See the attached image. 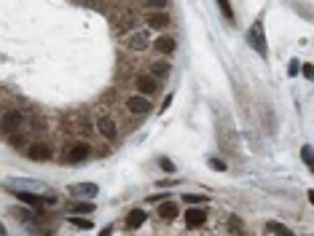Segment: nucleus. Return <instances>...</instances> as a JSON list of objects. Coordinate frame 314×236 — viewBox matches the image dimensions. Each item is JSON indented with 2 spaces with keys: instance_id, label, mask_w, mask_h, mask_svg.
Here are the masks:
<instances>
[{
  "instance_id": "4468645a",
  "label": "nucleus",
  "mask_w": 314,
  "mask_h": 236,
  "mask_svg": "<svg viewBox=\"0 0 314 236\" xmlns=\"http://www.w3.org/2000/svg\"><path fill=\"white\" fill-rule=\"evenodd\" d=\"M97 191H100V188H97L94 183H81V185L73 188V193H76V196H97Z\"/></svg>"
},
{
  "instance_id": "393cba45",
  "label": "nucleus",
  "mask_w": 314,
  "mask_h": 236,
  "mask_svg": "<svg viewBox=\"0 0 314 236\" xmlns=\"http://www.w3.org/2000/svg\"><path fill=\"white\" fill-rule=\"evenodd\" d=\"M301 156H304V161H306V164L312 166V148H309V145H306L304 151H301Z\"/></svg>"
},
{
  "instance_id": "7ed1b4c3",
  "label": "nucleus",
  "mask_w": 314,
  "mask_h": 236,
  "mask_svg": "<svg viewBox=\"0 0 314 236\" xmlns=\"http://www.w3.org/2000/svg\"><path fill=\"white\" fill-rule=\"evenodd\" d=\"M22 121H25V118H22L19 110H11V113H5V116H3V121H0V129H3L5 134H14V131L22 126Z\"/></svg>"
},
{
  "instance_id": "39448f33",
  "label": "nucleus",
  "mask_w": 314,
  "mask_h": 236,
  "mask_svg": "<svg viewBox=\"0 0 314 236\" xmlns=\"http://www.w3.org/2000/svg\"><path fill=\"white\" fill-rule=\"evenodd\" d=\"M97 129H100V134H105L107 140H113V137H116V121H113L110 116H100L97 118Z\"/></svg>"
},
{
  "instance_id": "5701e85b",
  "label": "nucleus",
  "mask_w": 314,
  "mask_h": 236,
  "mask_svg": "<svg viewBox=\"0 0 314 236\" xmlns=\"http://www.w3.org/2000/svg\"><path fill=\"white\" fill-rule=\"evenodd\" d=\"M298 70H301L298 59H293V62H290V65H288V73H290V76H298Z\"/></svg>"
},
{
  "instance_id": "a211bd4d",
  "label": "nucleus",
  "mask_w": 314,
  "mask_h": 236,
  "mask_svg": "<svg viewBox=\"0 0 314 236\" xmlns=\"http://www.w3.org/2000/svg\"><path fill=\"white\" fill-rule=\"evenodd\" d=\"M70 223H73L76 228H81V231H89V228L94 226L91 220H86V217H70Z\"/></svg>"
},
{
  "instance_id": "cd10ccee",
  "label": "nucleus",
  "mask_w": 314,
  "mask_h": 236,
  "mask_svg": "<svg viewBox=\"0 0 314 236\" xmlns=\"http://www.w3.org/2000/svg\"><path fill=\"white\" fill-rule=\"evenodd\" d=\"M301 70H304V76H306V78H312V65H304Z\"/></svg>"
},
{
  "instance_id": "20e7f679",
  "label": "nucleus",
  "mask_w": 314,
  "mask_h": 236,
  "mask_svg": "<svg viewBox=\"0 0 314 236\" xmlns=\"http://www.w3.org/2000/svg\"><path fill=\"white\" fill-rule=\"evenodd\" d=\"M204 223H207V212H204L202 207H193V210L185 212V226L188 228H199V226H204Z\"/></svg>"
},
{
  "instance_id": "6e6552de",
  "label": "nucleus",
  "mask_w": 314,
  "mask_h": 236,
  "mask_svg": "<svg viewBox=\"0 0 314 236\" xmlns=\"http://www.w3.org/2000/svg\"><path fill=\"white\" fill-rule=\"evenodd\" d=\"M148 43H151V35H148V32H142V30H137L132 38L127 40V46L132 51H142V49H148Z\"/></svg>"
},
{
  "instance_id": "412c9836",
  "label": "nucleus",
  "mask_w": 314,
  "mask_h": 236,
  "mask_svg": "<svg viewBox=\"0 0 314 236\" xmlns=\"http://www.w3.org/2000/svg\"><path fill=\"white\" fill-rule=\"evenodd\" d=\"M145 5L153 11H161V8H167V0H145Z\"/></svg>"
},
{
  "instance_id": "f257e3e1",
  "label": "nucleus",
  "mask_w": 314,
  "mask_h": 236,
  "mask_svg": "<svg viewBox=\"0 0 314 236\" xmlns=\"http://www.w3.org/2000/svg\"><path fill=\"white\" fill-rule=\"evenodd\" d=\"M247 40H250V46H253L258 54H266V51H269V46H266V35H263V22H261V19L250 27Z\"/></svg>"
},
{
  "instance_id": "ddd939ff",
  "label": "nucleus",
  "mask_w": 314,
  "mask_h": 236,
  "mask_svg": "<svg viewBox=\"0 0 314 236\" xmlns=\"http://www.w3.org/2000/svg\"><path fill=\"white\" fill-rule=\"evenodd\" d=\"M153 46H156V51H161V54H172V51H175V46H178V43H175V38L161 35V38H158Z\"/></svg>"
},
{
  "instance_id": "c756f323",
  "label": "nucleus",
  "mask_w": 314,
  "mask_h": 236,
  "mask_svg": "<svg viewBox=\"0 0 314 236\" xmlns=\"http://www.w3.org/2000/svg\"><path fill=\"white\" fill-rule=\"evenodd\" d=\"M5 234V226H0V236H3Z\"/></svg>"
},
{
  "instance_id": "6ab92c4d",
  "label": "nucleus",
  "mask_w": 314,
  "mask_h": 236,
  "mask_svg": "<svg viewBox=\"0 0 314 236\" xmlns=\"http://www.w3.org/2000/svg\"><path fill=\"white\" fill-rule=\"evenodd\" d=\"M218 5H220V11H223L226 19L234 22V8H231V3H228V0H218Z\"/></svg>"
},
{
  "instance_id": "f03ea898",
  "label": "nucleus",
  "mask_w": 314,
  "mask_h": 236,
  "mask_svg": "<svg viewBox=\"0 0 314 236\" xmlns=\"http://www.w3.org/2000/svg\"><path fill=\"white\" fill-rule=\"evenodd\" d=\"M127 107H129V113H134V116H145V113L151 110V102H148L145 94H134V97L127 100Z\"/></svg>"
},
{
  "instance_id": "dca6fc26",
  "label": "nucleus",
  "mask_w": 314,
  "mask_h": 236,
  "mask_svg": "<svg viewBox=\"0 0 314 236\" xmlns=\"http://www.w3.org/2000/svg\"><path fill=\"white\" fill-rule=\"evenodd\" d=\"M266 228H269V234H274V236H295L288 226H282V223H274V220H271Z\"/></svg>"
},
{
  "instance_id": "aec40b11",
  "label": "nucleus",
  "mask_w": 314,
  "mask_h": 236,
  "mask_svg": "<svg viewBox=\"0 0 314 236\" xmlns=\"http://www.w3.org/2000/svg\"><path fill=\"white\" fill-rule=\"evenodd\" d=\"M183 201H185V204H207V199H204V196H196V193H185V196H183Z\"/></svg>"
},
{
  "instance_id": "423d86ee",
  "label": "nucleus",
  "mask_w": 314,
  "mask_h": 236,
  "mask_svg": "<svg viewBox=\"0 0 314 236\" xmlns=\"http://www.w3.org/2000/svg\"><path fill=\"white\" fill-rule=\"evenodd\" d=\"M145 22H148V27H153V30H164V27L169 25V16H167V11H151Z\"/></svg>"
},
{
  "instance_id": "4be33fe9",
  "label": "nucleus",
  "mask_w": 314,
  "mask_h": 236,
  "mask_svg": "<svg viewBox=\"0 0 314 236\" xmlns=\"http://www.w3.org/2000/svg\"><path fill=\"white\" fill-rule=\"evenodd\" d=\"M76 212H94V204H89V201H81V204L73 207Z\"/></svg>"
},
{
  "instance_id": "2eb2a0df",
  "label": "nucleus",
  "mask_w": 314,
  "mask_h": 236,
  "mask_svg": "<svg viewBox=\"0 0 314 236\" xmlns=\"http://www.w3.org/2000/svg\"><path fill=\"white\" fill-rule=\"evenodd\" d=\"M158 215H161L164 220H172V217H178V207H175L172 201H164V204L158 207Z\"/></svg>"
},
{
  "instance_id": "b1692460",
  "label": "nucleus",
  "mask_w": 314,
  "mask_h": 236,
  "mask_svg": "<svg viewBox=\"0 0 314 236\" xmlns=\"http://www.w3.org/2000/svg\"><path fill=\"white\" fill-rule=\"evenodd\" d=\"M209 164H212V169H218V172H226V164H223V161H220V158H212V161H209Z\"/></svg>"
},
{
  "instance_id": "1a4fd4ad",
  "label": "nucleus",
  "mask_w": 314,
  "mask_h": 236,
  "mask_svg": "<svg viewBox=\"0 0 314 236\" xmlns=\"http://www.w3.org/2000/svg\"><path fill=\"white\" fill-rule=\"evenodd\" d=\"M137 89H140V94H153L158 89V80L151 76H140L137 78Z\"/></svg>"
},
{
  "instance_id": "f3484780",
  "label": "nucleus",
  "mask_w": 314,
  "mask_h": 236,
  "mask_svg": "<svg viewBox=\"0 0 314 236\" xmlns=\"http://www.w3.org/2000/svg\"><path fill=\"white\" fill-rule=\"evenodd\" d=\"M86 156H89V145H76V148H73V151H70V161H73V164H78V161H83Z\"/></svg>"
},
{
  "instance_id": "9d476101",
  "label": "nucleus",
  "mask_w": 314,
  "mask_h": 236,
  "mask_svg": "<svg viewBox=\"0 0 314 236\" xmlns=\"http://www.w3.org/2000/svg\"><path fill=\"white\" fill-rule=\"evenodd\" d=\"M145 220H148L145 210H132V212H129V217H127V226L129 228H140V226H145Z\"/></svg>"
},
{
  "instance_id": "bb28decb",
  "label": "nucleus",
  "mask_w": 314,
  "mask_h": 236,
  "mask_svg": "<svg viewBox=\"0 0 314 236\" xmlns=\"http://www.w3.org/2000/svg\"><path fill=\"white\" fill-rule=\"evenodd\" d=\"M172 105V97H167V100H164V105H161V113H167V107Z\"/></svg>"
},
{
  "instance_id": "9b49d317",
  "label": "nucleus",
  "mask_w": 314,
  "mask_h": 236,
  "mask_svg": "<svg viewBox=\"0 0 314 236\" xmlns=\"http://www.w3.org/2000/svg\"><path fill=\"white\" fill-rule=\"evenodd\" d=\"M14 193H16V199H19V201H25V204H30L32 210H38V207L43 204V199H41V196H35V193H27V191H16V188H14Z\"/></svg>"
},
{
  "instance_id": "c85d7f7f",
  "label": "nucleus",
  "mask_w": 314,
  "mask_h": 236,
  "mask_svg": "<svg viewBox=\"0 0 314 236\" xmlns=\"http://www.w3.org/2000/svg\"><path fill=\"white\" fill-rule=\"evenodd\" d=\"M113 234V228H102V231H100V236H110Z\"/></svg>"
},
{
  "instance_id": "0eeeda50",
  "label": "nucleus",
  "mask_w": 314,
  "mask_h": 236,
  "mask_svg": "<svg viewBox=\"0 0 314 236\" xmlns=\"http://www.w3.org/2000/svg\"><path fill=\"white\" fill-rule=\"evenodd\" d=\"M30 158H35V161H49L51 156H54V151H51L46 142H35V145H30Z\"/></svg>"
},
{
  "instance_id": "a878e982",
  "label": "nucleus",
  "mask_w": 314,
  "mask_h": 236,
  "mask_svg": "<svg viewBox=\"0 0 314 236\" xmlns=\"http://www.w3.org/2000/svg\"><path fill=\"white\" fill-rule=\"evenodd\" d=\"M161 169H164V172H175V164H172L169 158H164V161H161Z\"/></svg>"
},
{
  "instance_id": "f8f14e48",
  "label": "nucleus",
  "mask_w": 314,
  "mask_h": 236,
  "mask_svg": "<svg viewBox=\"0 0 314 236\" xmlns=\"http://www.w3.org/2000/svg\"><path fill=\"white\" fill-rule=\"evenodd\" d=\"M169 70H172V67H169V62H153L151 65V73H148V76L151 78H167L169 76Z\"/></svg>"
}]
</instances>
